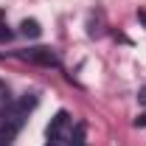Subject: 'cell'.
<instances>
[{"label":"cell","mask_w":146,"mask_h":146,"mask_svg":"<svg viewBox=\"0 0 146 146\" xmlns=\"http://www.w3.org/2000/svg\"><path fill=\"white\" fill-rule=\"evenodd\" d=\"M20 127H23V110H14L6 118V124L0 127V146H11V141H14V135L20 132Z\"/></svg>","instance_id":"cell-1"},{"label":"cell","mask_w":146,"mask_h":146,"mask_svg":"<svg viewBox=\"0 0 146 146\" xmlns=\"http://www.w3.org/2000/svg\"><path fill=\"white\" fill-rule=\"evenodd\" d=\"M65 129H68V112H56V118L48 127V146H59V141L65 138Z\"/></svg>","instance_id":"cell-3"},{"label":"cell","mask_w":146,"mask_h":146,"mask_svg":"<svg viewBox=\"0 0 146 146\" xmlns=\"http://www.w3.org/2000/svg\"><path fill=\"white\" fill-rule=\"evenodd\" d=\"M138 20H141V23L146 25V11H138Z\"/></svg>","instance_id":"cell-7"},{"label":"cell","mask_w":146,"mask_h":146,"mask_svg":"<svg viewBox=\"0 0 146 146\" xmlns=\"http://www.w3.org/2000/svg\"><path fill=\"white\" fill-rule=\"evenodd\" d=\"M138 101H141V104H146V87H141V93H138Z\"/></svg>","instance_id":"cell-6"},{"label":"cell","mask_w":146,"mask_h":146,"mask_svg":"<svg viewBox=\"0 0 146 146\" xmlns=\"http://www.w3.org/2000/svg\"><path fill=\"white\" fill-rule=\"evenodd\" d=\"M23 59L25 62H34V65H45V68H51V65H59V56L51 51V48H28V51H23Z\"/></svg>","instance_id":"cell-2"},{"label":"cell","mask_w":146,"mask_h":146,"mask_svg":"<svg viewBox=\"0 0 146 146\" xmlns=\"http://www.w3.org/2000/svg\"><path fill=\"white\" fill-rule=\"evenodd\" d=\"M20 31H23L25 36H39V34H42V28H39V23H36V20H23Z\"/></svg>","instance_id":"cell-4"},{"label":"cell","mask_w":146,"mask_h":146,"mask_svg":"<svg viewBox=\"0 0 146 146\" xmlns=\"http://www.w3.org/2000/svg\"><path fill=\"white\" fill-rule=\"evenodd\" d=\"M135 127H146V112H143V115H138V118H135Z\"/></svg>","instance_id":"cell-5"}]
</instances>
